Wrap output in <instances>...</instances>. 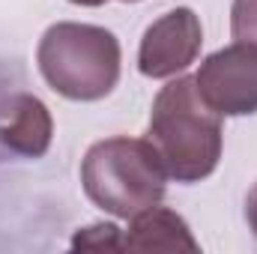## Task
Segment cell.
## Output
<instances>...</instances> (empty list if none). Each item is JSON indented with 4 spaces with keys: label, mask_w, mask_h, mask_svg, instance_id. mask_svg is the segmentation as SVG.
<instances>
[{
    "label": "cell",
    "mask_w": 257,
    "mask_h": 254,
    "mask_svg": "<svg viewBox=\"0 0 257 254\" xmlns=\"http://www.w3.org/2000/svg\"><path fill=\"white\" fill-rule=\"evenodd\" d=\"M245 221H248L251 233L257 236V183H254V189L248 191V197H245Z\"/></svg>",
    "instance_id": "30bf717a"
},
{
    "label": "cell",
    "mask_w": 257,
    "mask_h": 254,
    "mask_svg": "<svg viewBox=\"0 0 257 254\" xmlns=\"http://www.w3.org/2000/svg\"><path fill=\"white\" fill-rule=\"evenodd\" d=\"M3 144L21 156H42L51 144V114L33 96H18L12 105V120L0 132Z\"/></svg>",
    "instance_id": "52a82bcc"
},
{
    "label": "cell",
    "mask_w": 257,
    "mask_h": 254,
    "mask_svg": "<svg viewBox=\"0 0 257 254\" xmlns=\"http://www.w3.org/2000/svg\"><path fill=\"white\" fill-rule=\"evenodd\" d=\"M147 141L177 183H197L218 168L221 117L200 102L194 78H177L162 87L153 102Z\"/></svg>",
    "instance_id": "6da1fadb"
},
{
    "label": "cell",
    "mask_w": 257,
    "mask_h": 254,
    "mask_svg": "<svg viewBox=\"0 0 257 254\" xmlns=\"http://www.w3.org/2000/svg\"><path fill=\"white\" fill-rule=\"evenodd\" d=\"M72 3H78V6H102L108 0H72ZM123 3H138V0H123Z\"/></svg>",
    "instance_id": "8fae6325"
},
{
    "label": "cell",
    "mask_w": 257,
    "mask_h": 254,
    "mask_svg": "<svg viewBox=\"0 0 257 254\" xmlns=\"http://www.w3.org/2000/svg\"><path fill=\"white\" fill-rule=\"evenodd\" d=\"M194 90L218 117L257 114V48L236 42L209 54L194 75Z\"/></svg>",
    "instance_id": "277c9868"
},
{
    "label": "cell",
    "mask_w": 257,
    "mask_h": 254,
    "mask_svg": "<svg viewBox=\"0 0 257 254\" xmlns=\"http://www.w3.org/2000/svg\"><path fill=\"white\" fill-rule=\"evenodd\" d=\"M120 248L126 251H197L189 224L162 206H150L138 212L128 224L126 236L120 239Z\"/></svg>",
    "instance_id": "8992f818"
},
{
    "label": "cell",
    "mask_w": 257,
    "mask_h": 254,
    "mask_svg": "<svg viewBox=\"0 0 257 254\" xmlns=\"http://www.w3.org/2000/svg\"><path fill=\"white\" fill-rule=\"evenodd\" d=\"M203 30L192 9L180 6L147 27L138 51V69L147 78H171L189 69L200 51Z\"/></svg>",
    "instance_id": "5b68a950"
},
{
    "label": "cell",
    "mask_w": 257,
    "mask_h": 254,
    "mask_svg": "<svg viewBox=\"0 0 257 254\" xmlns=\"http://www.w3.org/2000/svg\"><path fill=\"white\" fill-rule=\"evenodd\" d=\"M75 248H93V251H114V248H120V227H114V224H96V227H87V230H81L78 236H75V242H72Z\"/></svg>",
    "instance_id": "9c48e42d"
},
{
    "label": "cell",
    "mask_w": 257,
    "mask_h": 254,
    "mask_svg": "<svg viewBox=\"0 0 257 254\" xmlns=\"http://www.w3.org/2000/svg\"><path fill=\"white\" fill-rule=\"evenodd\" d=\"M81 183L99 209L117 218H135L138 212L162 203L168 171L150 141L108 138L87 150Z\"/></svg>",
    "instance_id": "7a4b0ae2"
},
{
    "label": "cell",
    "mask_w": 257,
    "mask_h": 254,
    "mask_svg": "<svg viewBox=\"0 0 257 254\" xmlns=\"http://www.w3.org/2000/svg\"><path fill=\"white\" fill-rule=\"evenodd\" d=\"M230 30L236 42L257 48V0H233Z\"/></svg>",
    "instance_id": "ba28073f"
},
{
    "label": "cell",
    "mask_w": 257,
    "mask_h": 254,
    "mask_svg": "<svg viewBox=\"0 0 257 254\" xmlns=\"http://www.w3.org/2000/svg\"><path fill=\"white\" fill-rule=\"evenodd\" d=\"M36 63L54 93L75 102H96L120 81V42L105 27L63 21L39 39Z\"/></svg>",
    "instance_id": "3957f363"
}]
</instances>
